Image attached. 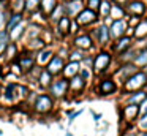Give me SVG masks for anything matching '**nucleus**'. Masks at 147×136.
I'll use <instances>...</instances> for the list:
<instances>
[{"instance_id":"9d476101","label":"nucleus","mask_w":147,"mask_h":136,"mask_svg":"<svg viewBox=\"0 0 147 136\" xmlns=\"http://www.w3.org/2000/svg\"><path fill=\"white\" fill-rule=\"evenodd\" d=\"M101 90L105 92V93H109V92L114 90V84H112L111 81H105V82L101 84Z\"/></svg>"},{"instance_id":"aec40b11","label":"nucleus","mask_w":147,"mask_h":136,"mask_svg":"<svg viewBox=\"0 0 147 136\" xmlns=\"http://www.w3.org/2000/svg\"><path fill=\"white\" fill-rule=\"evenodd\" d=\"M36 2H38V0H27V8L29 9H33L36 6Z\"/></svg>"},{"instance_id":"5701e85b","label":"nucleus","mask_w":147,"mask_h":136,"mask_svg":"<svg viewBox=\"0 0 147 136\" xmlns=\"http://www.w3.org/2000/svg\"><path fill=\"white\" fill-rule=\"evenodd\" d=\"M19 21H21V18H19V16H14V19H13V21H11V24H10V28L13 27L14 24H18V22H19Z\"/></svg>"},{"instance_id":"bb28decb","label":"nucleus","mask_w":147,"mask_h":136,"mask_svg":"<svg viewBox=\"0 0 147 136\" xmlns=\"http://www.w3.org/2000/svg\"><path fill=\"white\" fill-rule=\"evenodd\" d=\"M0 24H2V16H0Z\"/></svg>"},{"instance_id":"6ab92c4d","label":"nucleus","mask_w":147,"mask_h":136,"mask_svg":"<svg viewBox=\"0 0 147 136\" xmlns=\"http://www.w3.org/2000/svg\"><path fill=\"white\" fill-rule=\"evenodd\" d=\"M49 55H51V52H49V51H48V52H43L41 55H40V59H38V60L43 63V62H46V60H48V57H49Z\"/></svg>"},{"instance_id":"1a4fd4ad","label":"nucleus","mask_w":147,"mask_h":136,"mask_svg":"<svg viewBox=\"0 0 147 136\" xmlns=\"http://www.w3.org/2000/svg\"><path fill=\"white\" fill-rule=\"evenodd\" d=\"M130 9L134 11V13H138V14H141V13L144 11V6H142V3L134 2V3H130Z\"/></svg>"},{"instance_id":"2eb2a0df","label":"nucleus","mask_w":147,"mask_h":136,"mask_svg":"<svg viewBox=\"0 0 147 136\" xmlns=\"http://www.w3.org/2000/svg\"><path fill=\"white\" fill-rule=\"evenodd\" d=\"M76 70H78V63H71L68 66V70H65V73L67 74H73V73H76Z\"/></svg>"},{"instance_id":"0eeeda50","label":"nucleus","mask_w":147,"mask_h":136,"mask_svg":"<svg viewBox=\"0 0 147 136\" xmlns=\"http://www.w3.org/2000/svg\"><path fill=\"white\" fill-rule=\"evenodd\" d=\"M62 66V59H59V57H55V59L51 60V65H49V71L51 73H57L59 70H60Z\"/></svg>"},{"instance_id":"b1692460","label":"nucleus","mask_w":147,"mask_h":136,"mask_svg":"<svg viewBox=\"0 0 147 136\" xmlns=\"http://www.w3.org/2000/svg\"><path fill=\"white\" fill-rule=\"evenodd\" d=\"M89 3H90V6H92V8H95V6H98L100 2H98V0H90Z\"/></svg>"},{"instance_id":"f3484780","label":"nucleus","mask_w":147,"mask_h":136,"mask_svg":"<svg viewBox=\"0 0 147 136\" xmlns=\"http://www.w3.org/2000/svg\"><path fill=\"white\" fill-rule=\"evenodd\" d=\"M128 43H130V40H128V38H123V40L120 41V44L117 46V51H122L123 47H127V46H128Z\"/></svg>"},{"instance_id":"7ed1b4c3","label":"nucleus","mask_w":147,"mask_h":136,"mask_svg":"<svg viewBox=\"0 0 147 136\" xmlns=\"http://www.w3.org/2000/svg\"><path fill=\"white\" fill-rule=\"evenodd\" d=\"M108 62H109L108 54H100V55H98V60H96V63H95V68H96V70H103L106 65H108Z\"/></svg>"},{"instance_id":"393cba45","label":"nucleus","mask_w":147,"mask_h":136,"mask_svg":"<svg viewBox=\"0 0 147 136\" xmlns=\"http://www.w3.org/2000/svg\"><path fill=\"white\" fill-rule=\"evenodd\" d=\"M141 125H142V127H147V117H146L144 120H141Z\"/></svg>"},{"instance_id":"f03ea898","label":"nucleus","mask_w":147,"mask_h":136,"mask_svg":"<svg viewBox=\"0 0 147 136\" xmlns=\"http://www.w3.org/2000/svg\"><path fill=\"white\" fill-rule=\"evenodd\" d=\"M51 108V100H49L46 95H41V97L36 100V109L38 111H48Z\"/></svg>"},{"instance_id":"ddd939ff","label":"nucleus","mask_w":147,"mask_h":136,"mask_svg":"<svg viewBox=\"0 0 147 136\" xmlns=\"http://www.w3.org/2000/svg\"><path fill=\"white\" fill-rule=\"evenodd\" d=\"M43 5H45L46 11H51L54 8V0H43Z\"/></svg>"},{"instance_id":"4be33fe9","label":"nucleus","mask_w":147,"mask_h":136,"mask_svg":"<svg viewBox=\"0 0 147 136\" xmlns=\"http://www.w3.org/2000/svg\"><path fill=\"white\" fill-rule=\"evenodd\" d=\"M144 98H146V95H144V93H139V95H136V97H133V98H131V101H133V103H134V101L144 100Z\"/></svg>"},{"instance_id":"20e7f679","label":"nucleus","mask_w":147,"mask_h":136,"mask_svg":"<svg viewBox=\"0 0 147 136\" xmlns=\"http://www.w3.org/2000/svg\"><path fill=\"white\" fill-rule=\"evenodd\" d=\"M67 85H68L67 81H59L52 85V92H54L55 95H62L65 92V89H67Z\"/></svg>"},{"instance_id":"412c9836","label":"nucleus","mask_w":147,"mask_h":136,"mask_svg":"<svg viewBox=\"0 0 147 136\" xmlns=\"http://www.w3.org/2000/svg\"><path fill=\"white\" fill-rule=\"evenodd\" d=\"M101 13H103V14H108V13H109V3H101Z\"/></svg>"},{"instance_id":"cd10ccee","label":"nucleus","mask_w":147,"mask_h":136,"mask_svg":"<svg viewBox=\"0 0 147 136\" xmlns=\"http://www.w3.org/2000/svg\"><path fill=\"white\" fill-rule=\"evenodd\" d=\"M0 133H2V131H0Z\"/></svg>"},{"instance_id":"4468645a","label":"nucleus","mask_w":147,"mask_h":136,"mask_svg":"<svg viewBox=\"0 0 147 136\" xmlns=\"http://www.w3.org/2000/svg\"><path fill=\"white\" fill-rule=\"evenodd\" d=\"M78 44H81V46H84V47H87L90 44V40L87 37H82V38H78Z\"/></svg>"},{"instance_id":"a878e982","label":"nucleus","mask_w":147,"mask_h":136,"mask_svg":"<svg viewBox=\"0 0 147 136\" xmlns=\"http://www.w3.org/2000/svg\"><path fill=\"white\" fill-rule=\"evenodd\" d=\"M5 38H7V37H5V33H0V40H5Z\"/></svg>"},{"instance_id":"f257e3e1","label":"nucleus","mask_w":147,"mask_h":136,"mask_svg":"<svg viewBox=\"0 0 147 136\" xmlns=\"http://www.w3.org/2000/svg\"><path fill=\"white\" fill-rule=\"evenodd\" d=\"M144 82H146V76H144L142 73H138L136 76H133V78L127 82V89L128 90H130V89H136V87H139V85H142Z\"/></svg>"},{"instance_id":"39448f33","label":"nucleus","mask_w":147,"mask_h":136,"mask_svg":"<svg viewBox=\"0 0 147 136\" xmlns=\"http://www.w3.org/2000/svg\"><path fill=\"white\" fill-rule=\"evenodd\" d=\"M123 28H125L123 21H117V22H114V25H112V33H114L115 37H120V35L123 33Z\"/></svg>"},{"instance_id":"9b49d317","label":"nucleus","mask_w":147,"mask_h":136,"mask_svg":"<svg viewBox=\"0 0 147 136\" xmlns=\"http://www.w3.org/2000/svg\"><path fill=\"white\" fill-rule=\"evenodd\" d=\"M98 32H100V41L105 43V41L108 40V28H106V27H100Z\"/></svg>"},{"instance_id":"6e6552de","label":"nucleus","mask_w":147,"mask_h":136,"mask_svg":"<svg viewBox=\"0 0 147 136\" xmlns=\"http://www.w3.org/2000/svg\"><path fill=\"white\" fill-rule=\"evenodd\" d=\"M79 8H81V2H79V0H74V2L68 3V5L65 6V9H67L68 14H73V13H74V11H78Z\"/></svg>"},{"instance_id":"dca6fc26","label":"nucleus","mask_w":147,"mask_h":136,"mask_svg":"<svg viewBox=\"0 0 147 136\" xmlns=\"http://www.w3.org/2000/svg\"><path fill=\"white\" fill-rule=\"evenodd\" d=\"M136 60H138V63H147V51H144V52L141 54Z\"/></svg>"},{"instance_id":"423d86ee","label":"nucleus","mask_w":147,"mask_h":136,"mask_svg":"<svg viewBox=\"0 0 147 136\" xmlns=\"http://www.w3.org/2000/svg\"><path fill=\"white\" fill-rule=\"evenodd\" d=\"M93 18H95V16H93V13H92V11H84L82 14H81L79 18H78V22H79V24H86V22L93 21Z\"/></svg>"},{"instance_id":"f8f14e48","label":"nucleus","mask_w":147,"mask_h":136,"mask_svg":"<svg viewBox=\"0 0 147 136\" xmlns=\"http://www.w3.org/2000/svg\"><path fill=\"white\" fill-rule=\"evenodd\" d=\"M136 112H138L136 106H128L127 109H125V114H127V117H130V119L136 116Z\"/></svg>"},{"instance_id":"a211bd4d","label":"nucleus","mask_w":147,"mask_h":136,"mask_svg":"<svg viewBox=\"0 0 147 136\" xmlns=\"http://www.w3.org/2000/svg\"><path fill=\"white\" fill-rule=\"evenodd\" d=\"M68 18H62V21H60V30H65V28H68Z\"/></svg>"}]
</instances>
